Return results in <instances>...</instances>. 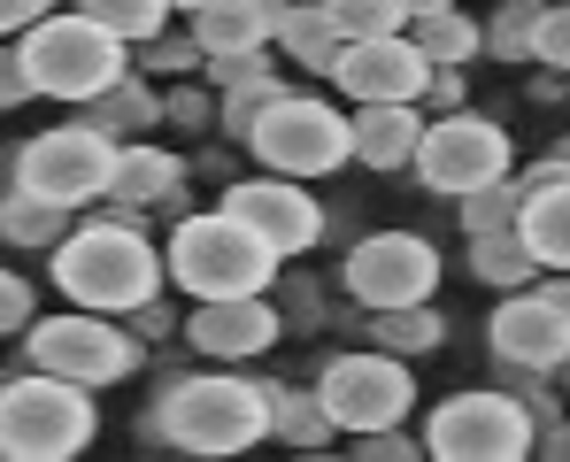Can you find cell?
<instances>
[{
	"label": "cell",
	"mask_w": 570,
	"mask_h": 462,
	"mask_svg": "<svg viewBox=\"0 0 570 462\" xmlns=\"http://www.w3.org/2000/svg\"><path fill=\"white\" fill-rule=\"evenodd\" d=\"M55 285L70 293V308L100 316H131L163 293V255L147 247V232H131L124 208H108L94 224H70L55 239Z\"/></svg>",
	"instance_id": "cell-1"
},
{
	"label": "cell",
	"mask_w": 570,
	"mask_h": 462,
	"mask_svg": "<svg viewBox=\"0 0 570 462\" xmlns=\"http://www.w3.org/2000/svg\"><path fill=\"white\" fill-rule=\"evenodd\" d=\"M155 432L178 448V455H247L271 440V385L239 377V370H208V377H178L163 401H155Z\"/></svg>",
	"instance_id": "cell-2"
},
{
	"label": "cell",
	"mask_w": 570,
	"mask_h": 462,
	"mask_svg": "<svg viewBox=\"0 0 570 462\" xmlns=\"http://www.w3.org/2000/svg\"><path fill=\"white\" fill-rule=\"evenodd\" d=\"M100 432L94 393L55 370H16L0 385V462H70Z\"/></svg>",
	"instance_id": "cell-3"
},
{
	"label": "cell",
	"mask_w": 570,
	"mask_h": 462,
	"mask_svg": "<svg viewBox=\"0 0 570 462\" xmlns=\"http://www.w3.org/2000/svg\"><path fill=\"white\" fill-rule=\"evenodd\" d=\"M163 277H178L193 301H224V293H263L278 277V255L239 224V216H186L163 247Z\"/></svg>",
	"instance_id": "cell-4"
},
{
	"label": "cell",
	"mask_w": 570,
	"mask_h": 462,
	"mask_svg": "<svg viewBox=\"0 0 570 462\" xmlns=\"http://www.w3.org/2000/svg\"><path fill=\"white\" fill-rule=\"evenodd\" d=\"M16 55H23L31 92L70 100V108H86L94 92H108L124 78V39H108L86 16H55V8H47L31 31H16Z\"/></svg>",
	"instance_id": "cell-5"
},
{
	"label": "cell",
	"mask_w": 570,
	"mask_h": 462,
	"mask_svg": "<svg viewBox=\"0 0 570 462\" xmlns=\"http://www.w3.org/2000/svg\"><path fill=\"white\" fill-rule=\"evenodd\" d=\"M532 440H540L532 409L517 393H493V385L440 401L432 424H424V455H440V462H524Z\"/></svg>",
	"instance_id": "cell-6"
},
{
	"label": "cell",
	"mask_w": 570,
	"mask_h": 462,
	"mask_svg": "<svg viewBox=\"0 0 570 462\" xmlns=\"http://www.w3.org/2000/svg\"><path fill=\"white\" fill-rule=\"evenodd\" d=\"M23 355H31V370H55V377L94 393V385H116L139 370V340L124 324H108L100 308H70V316H31Z\"/></svg>",
	"instance_id": "cell-7"
},
{
	"label": "cell",
	"mask_w": 570,
	"mask_h": 462,
	"mask_svg": "<svg viewBox=\"0 0 570 462\" xmlns=\"http://www.w3.org/2000/svg\"><path fill=\"white\" fill-rule=\"evenodd\" d=\"M247 147H255L278 178H332L340 163H355L347 116H340L332 100H308V92H278V100L255 116Z\"/></svg>",
	"instance_id": "cell-8"
},
{
	"label": "cell",
	"mask_w": 570,
	"mask_h": 462,
	"mask_svg": "<svg viewBox=\"0 0 570 462\" xmlns=\"http://www.w3.org/2000/svg\"><path fill=\"white\" fill-rule=\"evenodd\" d=\"M108 178H116V139L94 131V124H55L16 155V185L55 200V208H70V216L86 200H108Z\"/></svg>",
	"instance_id": "cell-9"
},
{
	"label": "cell",
	"mask_w": 570,
	"mask_h": 462,
	"mask_svg": "<svg viewBox=\"0 0 570 462\" xmlns=\"http://www.w3.org/2000/svg\"><path fill=\"white\" fill-rule=\"evenodd\" d=\"M409 170L432 185V193L463 200V193H478V185L509 178V131H501L493 116L448 108L440 124H424V131H416V155H409Z\"/></svg>",
	"instance_id": "cell-10"
},
{
	"label": "cell",
	"mask_w": 570,
	"mask_h": 462,
	"mask_svg": "<svg viewBox=\"0 0 570 462\" xmlns=\"http://www.w3.org/2000/svg\"><path fill=\"white\" fill-rule=\"evenodd\" d=\"M316 401L332 416V432H379V424H401L416 409V377H409V355H340V363L316 377Z\"/></svg>",
	"instance_id": "cell-11"
},
{
	"label": "cell",
	"mask_w": 570,
	"mask_h": 462,
	"mask_svg": "<svg viewBox=\"0 0 570 462\" xmlns=\"http://www.w3.org/2000/svg\"><path fill=\"white\" fill-rule=\"evenodd\" d=\"M347 293L363 308H401V301H432L440 293V247L416 232H371L347 255Z\"/></svg>",
	"instance_id": "cell-12"
},
{
	"label": "cell",
	"mask_w": 570,
	"mask_h": 462,
	"mask_svg": "<svg viewBox=\"0 0 570 462\" xmlns=\"http://www.w3.org/2000/svg\"><path fill=\"white\" fill-rule=\"evenodd\" d=\"M224 216H239L278 263H285V255H308V247L324 239V200H316L301 178H278V170H271V178L232 185V193H224Z\"/></svg>",
	"instance_id": "cell-13"
},
{
	"label": "cell",
	"mask_w": 570,
	"mask_h": 462,
	"mask_svg": "<svg viewBox=\"0 0 570 462\" xmlns=\"http://www.w3.org/2000/svg\"><path fill=\"white\" fill-rule=\"evenodd\" d=\"M424 78H432V62L416 55V39L409 31H393V39H347L340 47V62H332V86L347 92V100H424Z\"/></svg>",
	"instance_id": "cell-14"
},
{
	"label": "cell",
	"mask_w": 570,
	"mask_h": 462,
	"mask_svg": "<svg viewBox=\"0 0 570 462\" xmlns=\"http://www.w3.org/2000/svg\"><path fill=\"white\" fill-rule=\"evenodd\" d=\"M493 355L517 370H532V377H548V370L570 363V324L563 308L540 293V285H517L501 308H493Z\"/></svg>",
	"instance_id": "cell-15"
},
{
	"label": "cell",
	"mask_w": 570,
	"mask_h": 462,
	"mask_svg": "<svg viewBox=\"0 0 570 462\" xmlns=\"http://www.w3.org/2000/svg\"><path fill=\"white\" fill-rule=\"evenodd\" d=\"M278 308L263 301V293H224V301H200L186 324V340L200 355H216V363H247V355H263L271 340H278Z\"/></svg>",
	"instance_id": "cell-16"
},
{
	"label": "cell",
	"mask_w": 570,
	"mask_h": 462,
	"mask_svg": "<svg viewBox=\"0 0 570 462\" xmlns=\"http://www.w3.org/2000/svg\"><path fill=\"white\" fill-rule=\"evenodd\" d=\"M278 16L285 0H208V8H193V47H200V62L208 55H255L278 39Z\"/></svg>",
	"instance_id": "cell-17"
},
{
	"label": "cell",
	"mask_w": 570,
	"mask_h": 462,
	"mask_svg": "<svg viewBox=\"0 0 570 462\" xmlns=\"http://www.w3.org/2000/svg\"><path fill=\"white\" fill-rule=\"evenodd\" d=\"M178 185H186V163H178L170 147H155V139H124V147H116V178H108V208L139 216V208L178 200Z\"/></svg>",
	"instance_id": "cell-18"
},
{
	"label": "cell",
	"mask_w": 570,
	"mask_h": 462,
	"mask_svg": "<svg viewBox=\"0 0 570 462\" xmlns=\"http://www.w3.org/2000/svg\"><path fill=\"white\" fill-rule=\"evenodd\" d=\"M416 131H424L416 100H371V108L347 124V139H355V163H363V170H409Z\"/></svg>",
	"instance_id": "cell-19"
},
{
	"label": "cell",
	"mask_w": 570,
	"mask_h": 462,
	"mask_svg": "<svg viewBox=\"0 0 570 462\" xmlns=\"http://www.w3.org/2000/svg\"><path fill=\"white\" fill-rule=\"evenodd\" d=\"M517 239L532 247L540 271H570V178L540 185V193L517 208Z\"/></svg>",
	"instance_id": "cell-20"
},
{
	"label": "cell",
	"mask_w": 570,
	"mask_h": 462,
	"mask_svg": "<svg viewBox=\"0 0 570 462\" xmlns=\"http://www.w3.org/2000/svg\"><path fill=\"white\" fill-rule=\"evenodd\" d=\"M86 124H94V131H108V139L124 147V139H147V131L163 124V100L147 92V78H131V70H124L108 92H94V100H86Z\"/></svg>",
	"instance_id": "cell-21"
},
{
	"label": "cell",
	"mask_w": 570,
	"mask_h": 462,
	"mask_svg": "<svg viewBox=\"0 0 570 462\" xmlns=\"http://www.w3.org/2000/svg\"><path fill=\"white\" fill-rule=\"evenodd\" d=\"M278 47L301 62V70H316V78H332V62H340V23H332V8L324 0H301V8H285L278 16Z\"/></svg>",
	"instance_id": "cell-22"
},
{
	"label": "cell",
	"mask_w": 570,
	"mask_h": 462,
	"mask_svg": "<svg viewBox=\"0 0 570 462\" xmlns=\"http://www.w3.org/2000/svg\"><path fill=\"white\" fill-rule=\"evenodd\" d=\"M409 39H416V55H424L432 70H463L471 55H485V39H478V16H463V8L409 16Z\"/></svg>",
	"instance_id": "cell-23"
},
{
	"label": "cell",
	"mask_w": 570,
	"mask_h": 462,
	"mask_svg": "<svg viewBox=\"0 0 570 462\" xmlns=\"http://www.w3.org/2000/svg\"><path fill=\"white\" fill-rule=\"evenodd\" d=\"M271 440H278V448H301V455H324V448H332L324 401L301 393V385H271Z\"/></svg>",
	"instance_id": "cell-24"
},
{
	"label": "cell",
	"mask_w": 570,
	"mask_h": 462,
	"mask_svg": "<svg viewBox=\"0 0 570 462\" xmlns=\"http://www.w3.org/2000/svg\"><path fill=\"white\" fill-rule=\"evenodd\" d=\"M471 277L493 285V293H517V285L540 277V263H532V247L517 239V224H509V232H471Z\"/></svg>",
	"instance_id": "cell-25"
},
{
	"label": "cell",
	"mask_w": 570,
	"mask_h": 462,
	"mask_svg": "<svg viewBox=\"0 0 570 462\" xmlns=\"http://www.w3.org/2000/svg\"><path fill=\"white\" fill-rule=\"evenodd\" d=\"M371 340L385 355H432L448 340V324H440L432 301H401V308H371Z\"/></svg>",
	"instance_id": "cell-26"
},
{
	"label": "cell",
	"mask_w": 570,
	"mask_h": 462,
	"mask_svg": "<svg viewBox=\"0 0 570 462\" xmlns=\"http://www.w3.org/2000/svg\"><path fill=\"white\" fill-rule=\"evenodd\" d=\"M70 232V208H55V200H39V193H8L0 200V239H16V247H55Z\"/></svg>",
	"instance_id": "cell-27"
},
{
	"label": "cell",
	"mask_w": 570,
	"mask_h": 462,
	"mask_svg": "<svg viewBox=\"0 0 570 462\" xmlns=\"http://www.w3.org/2000/svg\"><path fill=\"white\" fill-rule=\"evenodd\" d=\"M78 16L100 23L108 39H124V47H147L170 23V0H78Z\"/></svg>",
	"instance_id": "cell-28"
},
{
	"label": "cell",
	"mask_w": 570,
	"mask_h": 462,
	"mask_svg": "<svg viewBox=\"0 0 570 462\" xmlns=\"http://www.w3.org/2000/svg\"><path fill=\"white\" fill-rule=\"evenodd\" d=\"M540 8H548V0H501V8H493V23H478L485 55H501V62H532V31H540Z\"/></svg>",
	"instance_id": "cell-29"
},
{
	"label": "cell",
	"mask_w": 570,
	"mask_h": 462,
	"mask_svg": "<svg viewBox=\"0 0 570 462\" xmlns=\"http://www.w3.org/2000/svg\"><path fill=\"white\" fill-rule=\"evenodd\" d=\"M278 92H285V78L271 70V62H255L247 78H232V86H224V131H232V139H247V131H255V116H263Z\"/></svg>",
	"instance_id": "cell-30"
},
{
	"label": "cell",
	"mask_w": 570,
	"mask_h": 462,
	"mask_svg": "<svg viewBox=\"0 0 570 462\" xmlns=\"http://www.w3.org/2000/svg\"><path fill=\"white\" fill-rule=\"evenodd\" d=\"M324 8H332L340 39H393V31H409L401 0H324Z\"/></svg>",
	"instance_id": "cell-31"
},
{
	"label": "cell",
	"mask_w": 570,
	"mask_h": 462,
	"mask_svg": "<svg viewBox=\"0 0 570 462\" xmlns=\"http://www.w3.org/2000/svg\"><path fill=\"white\" fill-rule=\"evenodd\" d=\"M517 208H524V200H517V185H509V178L463 193V224H471V232H509V224H517Z\"/></svg>",
	"instance_id": "cell-32"
},
{
	"label": "cell",
	"mask_w": 570,
	"mask_h": 462,
	"mask_svg": "<svg viewBox=\"0 0 570 462\" xmlns=\"http://www.w3.org/2000/svg\"><path fill=\"white\" fill-rule=\"evenodd\" d=\"M532 62H548L556 78H570V0H563V8H540V31H532Z\"/></svg>",
	"instance_id": "cell-33"
},
{
	"label": "cell",
	"mask_w": 570,
	"mask_h": 462,
	"mask_svg": "<svg viewBox=\"0 0 570 462\" xmlns=\"http://www.w3.org/2000/svg\"><path fill=\"white\" fill-rule=\"evenodd\" d=\"M347 455H363V462H416V455H424V440H401V424H379V432H355Z\"/></svg>",
	"instance_id": "cell-34"
},
{
	"label": "cell",
	"mask_w": 570,
	"mask_h": 462,
	"mask_svg": "<svg viewBox=\"0 0 570 462\" xmlns=\"http://www.w3.org/2000/svg\"><path fill=\"white\" fill-rule=\"evenodd\" d=\"M23 324H31V277L0 263V340H16Z\"/></svg>",
	"instance_id": "cell-35"
},
{
	"label": "cell",
	"mask_w": 570,
	"mask_h": 462,
	"mask_svg": "<svg viewBox=\"0 0 570 462\" xmlns=\"http://www.w3.org/2000/svg\"><path fill=\"white\" fill-rule=\"evenodd\" d=\"M193 62H200V47H193V31H186V39H163V31L147 39V70H193Z\"/></svg>",
	"instance_id": "cell-36"
},
{
	"label": "cell",
	"mask_w": 570,
	"mask_h": 462,
	"mask_svg": "<svg viewBox=\"0 0 570 462\" xmlns=\"http://www.w3.org/2000/svg\"><path fill=\"white\" fill-rule=\"evenodd\" d=\"M31 100V78H23V55L0 39V108H23Z\"/></svg>",
	"instance_id": "cell-37"
},
{
	"label": "cell",
	"mask_w": 570,
	"mask_h": 462,
	"mask_svg": "<svg viewBox=\"0 0 570 462\" xmlns=\"http://www.w3.org/2000/svg\"><path fill=\"white\" fill-rule=\"evenodd\" d=\"M563 178H570V163H563V155H548V163H532V170H517L509 185H517V200H532L540 185H563Z\"/></svg>",
	"instance_id": "cell-38"
},
{
	"label": "cell",
	"mask_w": 570,
	"mask_h": 462,
	"mask_svg": "<svg viewBox=\"0 0 570 462\" xmlns=\"http://www.w3.org/2000/svg\"><path fill=\"white\" fill-rule=\"evenodd\" d=\"M55 0H0V39H16V31H31L39 16H47Z\"/></svg>",
	"instance_id": "cell-39"
},
{
	"label": "cell",
	"mask_w": 570,
	"mask_h": 462,
	"mask_svg": "<svg viewBox=\"0 0 570 462\" xmlns=\"http://www.w3.org/2000/svg\"><path fill=\"white\" fill-rule=\"evenodd\" d=\"M424 100H432L440 116H448V108H463V70H432V78H424Z\"/></svg>",
	"instance_id": "cell-40"
},
{
	"label": "cell",
	"mask_w": 570,
	"mask_h": 462,
	"mask_svg": "<svg viewBox=\"0 0 570 462\" xmlns=\"http://www.w3.org/2000/svg\"><path fill=\"white\" fill-rule=\"evenodd\" d=\"M163 116H178V124H208V100H200V92H178Z\"/></svg>",
	"instance_id": "cell-41"
},
{
	"label": "cell",
	"mask_w": 570,
	"mask_h": 462,
	"mask_svg": "<svg viewBox=\"0 0 570 462\" xmlns=\"http://www.w3.org/2000/svg\"><path fill=\"white\" fill-rule=\"evenodd\" d=\"M540 293H548V301L563 308V324H570V271H556V277H548V285H540Z\"/></svg>",
	"instance_id": "cell-42"
},
{
	"label": "cell",
	"mask_w": 570,
	"mask_h": 462,
	"mask_svg": "<svg viewBox=\"0 0 570 462\" xmlns=\"http://www.w3.org/2000/svg\"><path fill=\"white\" fill-rule=\"evenodd\" d=\"M409 16H432V8H455V0H401Z\"/></svg>",
	"instance_id": "cell-43"
},
{
	"label": "cell",
	"mask_w": 570,
	"mask_h": 462,
	"mask_svg": "<svg viewBox=\"0 0 570 462\" xmlns=\"http://www.w3.org/2000/svg\"><path fill=\"white\" fill-rule=\"evenodd\" d=\"M193 8H208V0H170V16H193Z\"/></svg>",
	"instance_id": "cell-44"
},
{
	"label": "cell",
	"mask_w": 570,
	"mask_h": 462,
	"mask_svg": "<svg viewBox=\"0 0 570 462\" xmlns=\"http://www.w3.org/2000/svg\"><path fill=\"white\" fill-rule=\"evenodd\" d=\"M556 155H563V163H570V139H556Z\"/></svg>",
	"instance_id": "cell-45"
}]
</instances>
